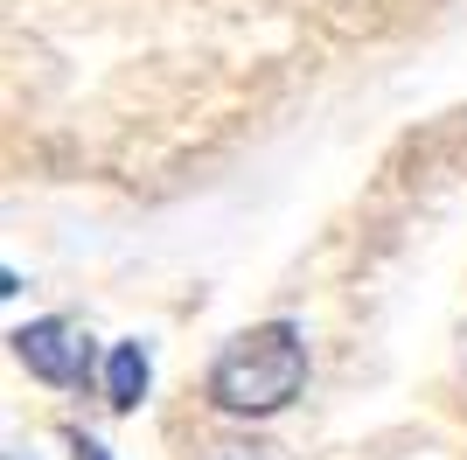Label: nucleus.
<instances>
[{"label": "nucleus", "instance_id": "f257e3e1", "mask_svg": "<svg viewBox=\"0 0 467 460\" xmlns=\"http://www.w3.org/2000/svg\"><path fill=\"white\" fill-rule=\"evenodd\" d=\"M307 383V342L293 321H258L237 342H223V356L210 363V398L237 419H265L279 404L300 398Z\"/></svg>", "mask_w": 467, "mask_h": 460}, {"label": "nucleus", "instance_id": "f03ea898", "mask_svg": "<svg viewBox=\"0 0 467 460\" xmlns=\"http://www.w3.org/2000/svg\"><path fill=\"white\" fill-rule=\"evenodd\" d=\"M15 356L36 370L42 383H84L91 377V342H84L78 321H63V314H42V321L15 328Z\"/></svg>", "mask_w": 467, "mask_h": 460}, {"label": "nucleus", "instance_id": "7ed1b4c3", "mask_svg": "<svg viewBox=\"0 0 467 460\" xmlns=\"http://www.w3.org/2000/svg\"><path fill=\"white\" fill-rule=\"evenodd\" d=\"M105 398H112V412H133V404L147 398V356H140L133 342H119L112 356H105Z\"/></svg>", "mask_w": 467, "mask_h": 460}, {"label": "nucleus", "instance_id": "20e7f679", "mask_svg": "<svg viewBox=\"0 0 467 460\" xmlns=\"http://www.w3.org/2000/svg\"><path fill=\"white\" fill-rule=\"evenodd\" d=\"M216 460H279V446H216Z\"/></svg>", "mask_w": 467, "mask_h": 460}, {"label": "nucleus", "instance_id": "39448f33", "mask_svg": "<svg viewBox=\"0 0 467 460\" xmlns=\"http://www.w3.org/2000/svg\"><path fill=\"white\" fill-rule=\"evenodd\" d=\"M78 446V460H105V446H91V440H70Z\"/></svg>", "mask_w": 467, "mask_h": 460}]
</instances>
